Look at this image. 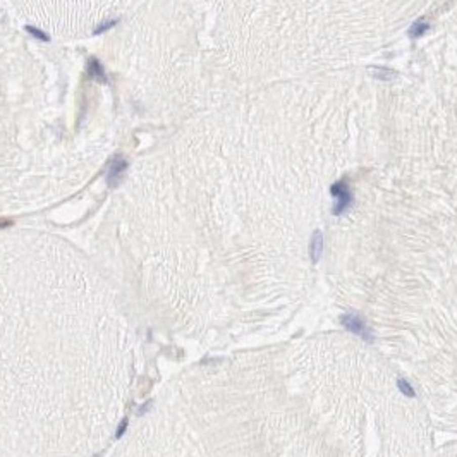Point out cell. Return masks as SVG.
I'll return each instance as SVG.
<instances>
[{"mask_svg":"<svg viewBox=\"0 0 457 457\" xmlns=\"http://www.w3.org/2000/svg\"><path fill=\"white\" fill-rule=\"evenodd\" d=\"M128 171V160L122 155H114L107 163V182L108 188L115 189L120 184L124 177V172Z\"/></svg>","mask_w":457,"mask_h":457,"instance_id":"cell-1","label":"cell"},{"mask_svg":"<svg viewBox=\"0 0 457 457\" xmlns=\"http://www.w3.org/2000/svg\"><path fill=\"white\" fill-rule=\"evenodd\" d=\"M332 196L337 199V203H335V206H334V213L335 215H342V213L347 210V206L351 204V193H349V188H347L346 182L344 181L335 182L332 186Z\"/></svg>","mask_w":457,"mask_h":457,"instance_id":"cell-2","label":"cell"},{"mask_svg":"<svg viewBox=\"0 0 457 457\" xmlns=\"http://www.w3.org/2000/svg\"><path fill=\"white\" fill-rule=\"evenodd\" d=\"M342 325L346 326L349 332L359 335V337L366 339V341H371V330L368 328V325L364 323V320L361 318V316L352 315V313H349V315H344L342 316Z\"/></svg>","mask_w":457,"mask_h":457,"instance_id":"cell-3","label":"cell"},{"mask_svg":"<svg viewBox=\"0 0 457 457\" xmlns=\"http://www.w3.org/2000/svg\"><path fill=\"white\" fill-rule=\"evenodd\" d=\"M86 67H88V74L93 77L95 81H100V82H107L108 81V77L105 74V67H103L102 62H100L98 59H90Z\"/></svg>","mask_w":457,"mask_h":457,"instance_id":"cell-4","label":"cell"},{"mask_svg":"<svg viewBox=\"0 0 457 457\" xmlns=\"http://www.w3.org/2000/svg\"><path fill=\"white\" fill-rule=\"evenodd\" d=\"M310 250H311V260H313V263H316V261L320 260V256H321V250H323V236H321V232H315Z\"/></svg>","mask_w":457,"mask_h":457,"instance_id":"cell-5","label":"cell"},{"mask_svg":"<svg viewBox=\"0 0 457 457\" xmlns=\"http://www.w3.org/2000/svg\"><path fill=\"white\" fill-rule=\"evenodd\" d=\"M428 28H430V26L426 24L423 19L416 21V23L411 26V31H409V36H411V38H421L426 31H428Z\"/></svg>","mask_w":457,"mask_h":457,"instance_id":"cell-6","label":"cell"},{"mask_svg":"<svg viewBox=\"0 0 457 457\" xmlns=\"http://www.w3.org/2000/svg\"><path fill=\"white\" fill-rule=\"evenodd\" d=\"M26 31H28L31 36H34L36 40H41V41H49L50 36L47 34L45 31H41L40 28H34V26H26Z\"/></svg>","mask_w":457,"mask_h":457,"instance_id":"cell-7","label":"cell"},{"mask_svg":"<svg viewBox=\"0 0 457 457\" xmlns=\"http://www.w3.org/2000/svg\"><path fill=\"white\" fill-rule=\"evenodd\" d=\"M117 24V19H110V21H105V23H102L98 26V28H95L93 29V34H102V33H105L107 29H110L112 26H115Z\"/></svg>","mask_w":457,"mask_h":457,"instance_id":"cell-8","label":"cell"},{"mask_svg":"<svg viewBox=\"0 0 457 457\" xmlns=\"http://www.w3.org/2000/svg\"><path fill=\"white\" fill-rule=\"evenodd\" d=\"M399 387H400V390H402L404 394L409 395V397H411V395H414V390H411V385H409L406 380H399Z\"/></svg>","mask_w":457,"mask_h":457,"instance_id":"cell-9","label":"cell"},{"mask_svg":"<svg viewBox=\"0 0 457 457\" xmlns=\"http://www.w3.org/2000/svg\"><path fill=\"white\" fill-rule=\"evenodd\" d=\"M9 225H11V220H0V229L9 227Z\"/></svg>","mask_w":457,"mask_h":457,"instance_id":"cell-10","label":"cell"}]
</instances>
